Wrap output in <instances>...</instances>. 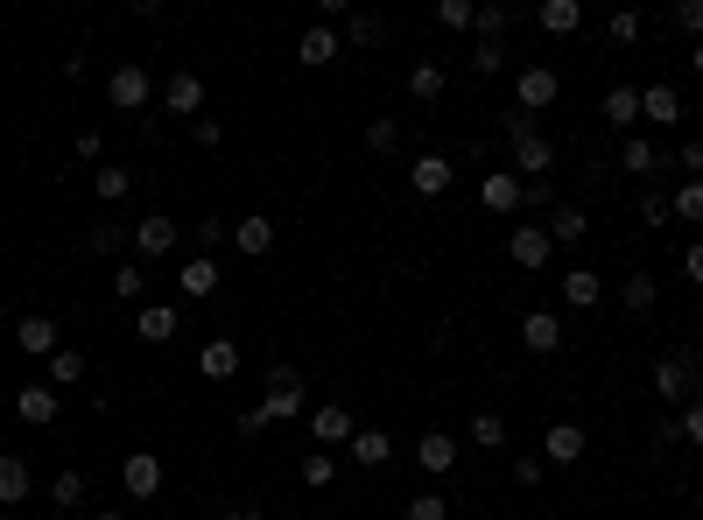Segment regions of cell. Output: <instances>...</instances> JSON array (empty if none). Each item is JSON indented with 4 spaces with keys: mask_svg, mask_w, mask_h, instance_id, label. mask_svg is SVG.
I'll list each match as a JSON object with an SVG mask.
<instances>
[{
    "mask_svg": "<svg viewBox=\"0 0 703 520\" xmlns=\"http://www.w3.org/2000/svg\"><path fill=\"white\" fill-rule=\"evenodd\" d=\"M212 520H261V507H226V513H212Z\"/></svg>",
    "mask_w": 703,
    "mask_h": 520,
    "instance_id": "91938a15",
    "label": "cell"
},
{
    "mask_svg": "<svg viewBox=\"0 0 703 520\" xmlns=\"http://www.w3.org/2000/svg\"><path fill=\"white\" fill-rule=\"evenodd\" d=\"M71 148H78V162H99V148H106V141H99V127H85V134H78V141H71Z\"/></svg>",
    "mask_w": 703,
    "mask_h": 520,
    "instance_id": "11a10c76",
    "label": "cell"
},
{
    "mask_svg": "<svg viewBox=\"0 0 703 520\" xmlns=\"http://www.w3.org/2000/svg\"><path fill=\"white\" fill-rule=\"evenodd\" d=\"M352 465H366V471L394 465V436L387 429H352Z\"/></svg>",
    "mask_w": 703,
    "mask_h": 520,
    "instance_id": "ac0fdd59",
    "label": "cell"
},
{
    "mask_svg": "<svg viewBox=\"0 0 703 520\" xmlns=\"http://www.w3.org/2000/svg\"><path fill=\"white\" fill-rule=\"evenodd\" d=\"M261 415L267 422H296V415H303V373L275 366V373H267V394H261Z\"/></svg>",
    "mask_w": 703,
    "mask_h": 520,
    "instance_id": "3957f363",
    "label": "cell"
},
{
    "mask_svg": "<svg viewBox=\"0 0 703 520\" xmlns=\"http://www.w3.org/2000/svg\"><path fill=\"white\" fill-rule=\"evenodd\" d=\"M577 457H585V429H577V422H556L542 436V465H577Z\"/></svg>",
    "mask_w": 703,
    "mask_h": 520,
    "instance_id": "44dd1931",
    "label": "cell"
},
{
    "mask_svg": "<svg viewBox=\"0 0 703 520\" xmlns=\"http://www.w3.org/2000/svg\"><path fill=\"white\" fill-rule=\"evenodd\" d=\"M640 218H648V226H668L676 212H668V198H640Z\"/></svg>",
    "mask_w": 703,
    "mask_h": 520,
    "instance_id": "db71d44e",
    "label": "cell"
},
{
    "mask_svg": "<svg viewBox=\"0 0 703 520\" xmlns=\"http://www.w3.org/2000/svg\"><path fill=\"white\" fill-rule=\"evenodd\" d=\"M696 352H662V359H654V394L662 401H690V388H696Z\"/></svg>",
    "mask_w": 703,
    "mask_h": 520,
    "instance_id": "277c9868",
    "label": "cell"
},
{
    "mask_svg": "<svg viewBox=\"0 0 703 520\" xmlns=\"http://www.w3.org/2000/svg\"><path fill=\"white\" fill-rule=\"evenodd\" d=\"M85 380V352L78 345H57L50 352V388H78Z\"/></svg>",
    "mask_w": 703,
    "mask_h": 520,
    "instance_id": "836d02e7",
    "label": "cell"
},
{
    "mask_svg": "<svg viewBox=\"0 0 703 520\" xmlns=\"http://www.w3.org/2000/svg\"><path fill=\"white\" fill-rule=\"evenodd\" d=\"M198 373L204 380H233L239 373V345H233V338H212V345L198 352Z\"/></svg>",
    "mask_w": 703,
    "mask_h": 520,
    "instance_id": "603a6c76",
    "label": "cell"
},
{
    "mask_svg": "<svg viewBox=\"0 0 703 520\" xmlns=\"http://www.w3.org/2000/svg\"><path fill=\"white\" fill-rule=\"evenodd\" d=\"M535 22H542L549 36H577V28H585V8H577V0H542Z\"/></svg>",
    "mask_w": 703,
    "mask_h": 520,
    "instance_id": "cb8c5ba5",
    "label": "cell"
},
{
    "mask_svg": "<svg viewBox=\"0 0 703 520\" xmlns=\"http://www.w3.org/2000/svg\"><path fill=\"white\" fill-rule=\"evenodd\" d=\"M457 451H465V443H457L451 429H429V436L415 443V465H423V471H437V479H443V471H457Z\"/></svg>",
    "mask_w": 703,
    "mask_h": 520,
    "instance_id": "5bb4252c",
    "label": "cell"
},
{
    "mask_svg": "<svg viewBox=\"0 0 703 520\" xmlns=\"http://www.w3.org/2000/svg\"><path fill=\"white\" fill-rule=\"evenodd\" d=\"M676 169H690V183L703 176V141H682V155H676Z\"/></svg>",
    "mask_w": 703,
    "mask_h": 520,
    "instance_id": "816d5d0a",
    "label": "cell"
},
{
    "mask_svg": "<svg viewBox=\"0 0 703 520\" xmlns=\"http://www.w3.org/2000/svg\"><path fill=\"white\" fill-rule=\"evenodd\" d=\"M267 429V415H261V401H253V408H239V436H261Z\"/></svg>",
    "mask_w": 703,
    "mask_h": 520,
    "instance_id": "9f6ffc18",
    "label": "cell"
},
{
    "mask_svg": "<svg viewBox=\"0 0 703 520\" xmlns=\"http://www.w3.org/2000/svg\"><path fill=\"white\" fill-rule=\"evenodd\" d=\"M120 485H127V499H155V493H162V457H155V451H127Z\"/></svg>",
    "mask_w": 703,
    "mask_h": 520,
    "instance_id": "ba28073f",
    "label": "cell"
},
{
    "mask_svg": "<svg viewBox=\"0 0 703 520\" xmlns=\"http://www.w3.org/2000/svg\"><path fill=\"white\" fill-rule=\"evenodd\" d=\"M366 148H373V155H394V148H401V127H394V121H387V113H380V121L366 127Z\"/></svg>",
    "mask_w": 703,
    "mask_h": 520,
    "instance_id": "7bdbcfd3",
    "label": "cell"
},
{
    "mask_svg": "<svg viewBox=\"0 0 703 520\" xmlns=\"http://www.w3.org/2000/svg\"><path fill=\"white\" fill-rule=\"evenodd\" d=\"M605 121L633 134V121H640V92H633V85H612V92H605Z\"/></svg>",
    "mask_w": 703,
    "mask_h": 520,
    "instance_id": "4dcf8cb0",
    "label": "cell"
},
{
    "mask_svg": "<svg viewBox=\"0 0 703 520\" xmlns=\"http://www.w3.org/2000/svg\"><path fill=\"white\" fill-rule=\"evenodd\" d=\"M106 99H113L120 113H141L148 99H155V85H148V71H141V64H120L113 78H106Z\"/></svg>",
    "mask_w": 703,
    "mask_h": 520,
    "instance_id": "52a82bcc",
    "label": "cell"
},
{
    "mask_svg": "<svg viewBox=\"0 0 703 520\" xmlns=\"http://www.w3.org/2000/svg\"><path fill=\"white\" fill-rule=\"evenodd\" d=\"M640 28H648V14H640V8H619V14L605 22V36H612V42H640Z\"/></svg>",
    "mask_w": 703,
    "mask_h": 520,
    "instance_id": "ab89813d",
    "label": "cell"
},
{
    "mask_svg": "<svg viewBox=\"0 0 703 520\" xmlns=\"http://www.w3.org/2000/svg\"><path fill=\"white\" fill-rule=\"evenodd\" d=\"M478 42H506V28H514V8H478Z\"/></svg>",
    "mask_w": 703,
    "mask_h": 520,
    "instance_id": "8d00e7d4",
    "label": "cell"
},
{
    "mask_svg": "<svg viewBox=\"0 0 703 520\" xmlns=\"http://www.w3.org/2000/svg\"><path fill=\"white\" fill-rule=\"evenodd\" d=\"M472 22H478L472 0H443V8H437V28H472Z\"/></svg>",
    "mask_w": 703,
    "mask_h": 520,
    "instance_id": "c3c4849f",
    "label": "cell"
},
{
    "mask_svg": "<svg viewBox=\"0 0 703 520\" xmlns=\"http://www.w3.org/2000/svg\"><path fill=\"white\" fill-rule=\"evenodd\" d=\"M619 169H633V176H654V169H662V148H654L648 134H626V148H619Z\"/></svg>",
    "mask_w": 703,
    "mask_h": 520,
    "instance_id": "83f0119b",
    "label": "cell"
},
{
    "mask_svg": "<svg viewBox=\"0 0 703 520\" xmlns=\"http://www.w3.org/2000/svg\"><path fill=\"white\" fill-rule=\"evenodd\" d=\"M585 232H591L585 204H556V212H549V240H556V246H577Z\"/></svg>",
    "mask_w": 703,
    "mask_h": 520,
    "instance_id": "d4e9b609",
    "label": "cell"
},
{
    "mask_svg": "<svg viewBox=\"0 0 703 520\" xmlns=\"http://www.w3.org/2000/svg\"><path fill=\"white\" fill-rule=\"evenodd\" d=\"M682 275H690V281H696V289H703V240L690 246V254H682Z\"/></svg>",
    "mask_w": 703,
    "mask_h": 520,
    "instance_id": "680465c9",
    "label": "cell"
},
{
    "mask_svg": "<svg viewBox=\"0 0 703 520\" xmlns=\"http://www.w3.org/2000/svg\"><path fill=\"white\" fill-rule=\"evenodd\" d=\"M506 254H514L520 275H535V267H549L556 240H549V226H514V232H506Z\"/></svg>",
    "mask_w": 703,
    "mask_h": 520,
    "instance_id": "8992f818",
    "label": "cell"
},
{
    "mask_svg": "<svg viewBox=\"0 0 703 520\" xmlns=\"http://www.w3.org/2000/svg\"><path fill=\"white\" fill-rule=\"evenodd\" d=\"M409 520H451V499H443V493H415L409 499Z\"/></svg>",
    "mask_w": 703,
    "mask_h": 520,
    "instance_id": "f6af8a7d",
    "label": "cell"
},
{
    "mask_svg": "<svg viewBox=\"0 0 703 520\" xmlns=\"http://www.w3.org/2000/svg\"><path fill=\"white\" fill-rule=\"evenodd\" d=\"M520 345H528L535 359L563 352V317H549V309H528V317H520Z\"/></svg>",
    "mask_w": 703,
    "mask_h": 520,
    "instance_id": "4fadbf2b",
    "label": "cell"
},
{
    "mask_svg": "<svg viewBox=\"0 0 703 520\" xmlns=\"http://www.w3.org/2000/svg\"><path fill=\"white\" fill-rule=\"evenodd\" d=\"M472 443H478V451H500V443H506V422H500V415H472Z\"/></svg>",
    "mask_w": 703,
    "mask_h": 520,
    "instance_id": "f35d334b",
    "label": "cell"
},
{
    "mask_svg": "<svg viewBox=\"0 0 703 520\" xmlns=\"http://www.w3.org/2000/svg\"><path fill=\"white\" fill-rule=\"evenodd\" d=\"M0 520H14V513H0Z\"/></svg>",
    "mask_w": 703,
    "mask_h": 520,
    "instance_id": "be15d7a7",
    "label": "cell"
},
{
    "mask_svg": "<svg viewBox=\"0 0 703 520\" xmlns=\"http://www.w3.org/2000/svg\"><path fill=\"white\" fill-rule=\"evenodd\" d=\"M204 106V78L198 71H176L170 85H162V113H198Z\"/></svg>",
    "mask_w": 703,
    "mask_h": 520,
    "instance_id": "ffe728a7",
    "label": "cell"
},
{
    "mask_svg": "<svg viewBox=\"0 0 703 520\" xmlns=\"http://www.w3.org/2000/svg\"><path fill=\"white\" fill-rule=\"evenodd\" d=\"M233 246H239L247 261H261L267 246H275V218H261V212H253V218H239V226H233Z\"/></svg>",
    "mask_w": 703,
    "mask_h": 520,
    "instance_id": "7402d4cb",
    "label": "cell"
},
{
    "mask_svg": "<svg viewBox=\"0 0 703 520\" xmlns=\"http://www.w3.org/2000/svg\"><path fill=\"white\" fill-rule=\"evenodd\" d=\"M690 71H696V78H703V42H690Z\"/></svg>",
    "mask_w": 703,
    "mask_h": 520,
    "instance_id": "94428289",
    "label": "cell"
},
{
    "mask_svg": "<svg viewBox=\"0 0 703 520\" xmlns=\"http://www.w3.org/2000/svg\"><path fill=\"white\" fill-rule=\"evenodd\" d=\"M520 204H535V212H556V190H549V183H528V198H520Z\"/></svg>",
    "mask_w": 703,
    "mask_h": 520,
    "instance_id": "6f0895ef",
    "label": "cell"
},
{
    "mask_svg": "<svg viewBox=\"0 0 703 520\" xmlns=\"http://www.w3.org/2000/svg\"><path fill=\"white\" fill-rule=\"evenodd\" d=\"M654 295H662V289H654V275H626V281H619L626 317H648V309H654Z\"/></svg>",
    "mask_w": 703,
    "mask_h": 520,
    "instance_id": "d6a6232c",
    "label": "cell"
},
{
    "mask_svg": "<svg viewBox=\"0 0 703 520\" xmlns=\"http://www.w3.org/2000/svg\"><path fill=\"white\" fill-rule=\"evenodd\" d=\"M92 190H99L106 204H120V198L134 190V169H99V176H92Z\"/></svg>",
    "mask_w": 703,
    "mask_h": 520,
    "instance_id": "60d3db41",
    "label": "cell"
},
{
    "mask_svg": "<svg viewBox=\"0 0 703 520\" xmlns=\"http://www.w3.org/2000/svg\"><path fill=\"white\" fill-rule=\"evenodd\" d=\"M556 289H563V303H570V309H591V303H598V295H605V281H598V275H591V267H570V275H563V281H556Z\"/></svg>",
    "mask_w": 703,
    "mask_h": 520,
    "instance_id": "484cf974",
    "label": "cell"
},
{
    "mask_svg": "<svg viewBox=\"0 0 703 520\" xmlns=\"http://www.w3.org/2000/svg\"><path fill=\"white\" fill-rule=\"evenodd\" d=\"M134 254H141V261L176 254V218H170V212H148L141 226H134Z\"/></svg>",
    "mask_w": 703,
    "mask_h": 520,
    "instance_id": "30bf717a",
    "label": "cell"
},
{
    "mask_svg": "<svg viewBox=\"0 0 703 520\" xmlns=\"http://www.w3.org/2000/svg\"><path fill=\"white\" fill-rule=\"evenodd\" d=\"M387 36V22L380 14H352V28H346V42H359V50H373V42Z\"/></svg>",
    "mask_w": 703,
    "mask_h": 520,
    "instance_id": "b9f144b4",
    "label": "cell"
},
{
    "mask_svg": "<svg viewBox=\"0 0 703 520\" xmlns=\"http://www.w3.org/2000/svg\"><path fill=\"white\" fill-rule=\"evenodd\" d=\"M506 56H514L506 42H478V50H472V71H478V78H500V71H506Z\"/></svg>",
    "mask_w": 703,
    "mask_h": 520,
    "instance_id": "74e56055",
    "label": "cell"
},
{
    "mask_svg": "<svg viewBox=\"0 0 703 520\" xmlns=\"http://www.w3.org/2000/svg\"><path fill=\"white\" fill-rule=\"evenodd\" d=\"M676 443H696L703 451V401H690V408L676 415Z\"/></svg>",
    "mask_w": 703,
    "mask_h": 520,
    "instance_id": "7dc6e473",
    "label": "cell"
},
{
    "mask_svg": "<svg viewBox=\"0 0 703 520\" xmlns=\"http://www.w3.org/2000/svg\"><path fill=\"white\" fill-rule=\"evenodd\" d=\"M331 479H338V457H331V451H310V457H303V485H310V493H324Z\"/></svg>",
    "mask_w": 703,
    "mask_h": 520,
    "instance_id": "d590c367",
    "label": "cell"
},
{
    "mask_svg": "<svg viewBox=\"0 0 703 520\" xmlns=\"http://www.w3.org/2000/svg\"><path fill=\"white\" fill-rule=\"evenodd\" d=\"M668 212H676V218H690V226H703V176H696V183L682 176V190L668 198Z\"/></svg>",
    "mask_w": 703,
    "mask_h": 520,
    "instance_id": "e575fe53",
    "label": "cell"
},
{
    "mask_svg": "<svg viewBox=\"0 0 703 520\" xmlns=\"http://www.w3.org/2000/svg\"><path fill=\"white\" fill-rule=\"evenodd\" d=\"M184 295H190V303H204V295H218V261H212V254L184 261Z\"/></svg>",
    "mask_w": 703,
    "mask_h": 520,
    "instance_id": "4316f807",
    "label": "cell"
},
{
    "mask_svg": "<svg viewBox=\"0 0 703 520\" xmlns=\"http://www.w3.org/2000/svg\"><path fill=\"white\" fill-rule=\"evenodd\" d=\"M176 324H184V309H176V303H141L134 338H141V345H162V338H176Z\"/></svg>",
    "mask_w": 703,
    "mask_h": 520,
    "instance_id": "9a60e30c",
    "label": "cell"
},
{
    "mask_svg": "<svg viewBox=\"0 0 703 520\" xmlns=\"http://www.w3.org/2000/svg\"><path fill=\"white\" fill-rule=\"evenodd\" d=\"M556 92H563V78H556L549 64H520V78H514V113H528V121H535V113L556 106Z\"/></svg>",
    "mask_w": 703,
    "mask_h": 520,
    "instance_id": "6da1fadb",
    "label": "cell"
},
{
    "mask_svg": "<svg viewBox=\"0 0 703 520\" xmlns=\"http://www.w3.org/2000/svg\"><path fill=\"white\" fill-rule=\"evenodd\" d=\"M542 471H549L542 457H514V485H542Z\"/></svg>",
    "mask_w": 703,
    "mask_h": 520,
    "instance_id": "f907efd6",
    "label": "cell"
},
{
    "mask_svg": "<svg viewBox=\"0 0 703 520\" xmlns=\"http://www.w3.org/2000/svg\"><path fill=\"white\" fill-rule=\"evenodd\" d=\"M310 429H317V443H352V408H338V401H331V408L310 415Z\"/></svg>",
    "mask_w": 703,
    "mask_h": 520,
    "instance_id": "f546056e",
    "label": "cell"
},
{
    "mask_svg": "<svg viewBox=\"0 0 703 520\" xmlns=\"http://www.w3.org/2000/svg\"><path fill=\"white\" fill-rule=\"evenodd\" d=\"M127 246V226H92V254H120Z\"/></svg>",
    "mask_w": 703,
    "mask_h": 520,
    "instance_id": "681fc988",
    "label": "cell"
},
{
    "mask_svg": "<svg viewBox=\"0 0 703 520\" xmlns=\"http://www.w3.org/2000/svg\"><path fill=\"white\" fill-rule=\"evenodd\" d=\"M218 240H233V226H226V218H204V226H198V246H218Z\"/></svg>",
    "mask_w": 703,
    "mask_h": 520,
    "instance_id": "f5cc1de1",
    "label": "cell"
},
{
    "mask_svg": "<svg viewBox=\"0 0 703 520\" xmlns=\"http://www.w3.org/2000/svg\"><path fill=\"white\" fill-rule=\"evenodd\" d=\"M668 22H676L690 42H703V0H676V14H668Z\"/></svg>",
    "mask_w": 703,
    "mask_h": 520,
    "instance_id": "ee69618b",
    "label": "cell"
},
{
    "mask_svg": "<svg viewBox=\"0 0 703 520\" xmlns=\"http://www.w3.org/2000/svg\"><path fill=\"white\" fill-rule=\"evenodd\" d=\"M57 317H14V352H28V359H50L57 352Z\"/></svg>",
    "mask_w": 703,
    "mask_h": 520,
    "instance_id": "7c38bea8",
    "label": "cell"
},
{
    "mask_svg": "<svg viewBox=\"0 0 703 520\" xmlns=\"http://www.w3.org/2000/svg\"><path fill=\"white\" fill-rule=\"evenodd\" d=\"M506 134H514V169H528L535 183H542V176L556 169V148H549L542 134H535V121H528V113H514V127H506Z\"/></svg>",
    "mask_w": 703,
    "mask_h": 520,
    "instance_id": "7a4b0ae2",
    "label": "cell"
},
{
    "mask_svg": "<svg viewBox=\"0 0 703 520\" xmlns=\"http://www.w3.org/2000/svg\"><path fill=\"white\" fill-rule=\"evenodd\" d=\"M338 56H346V36H338L331 22H317V28L296 36V64H303V71H324V64H338Z\"/></svg>",
    "mask_w": 703,
    "mask_h": 520,
    "instance_id": "5b68a950",
    "label": "cell"
},
{
    "mask_svg": "<svg viewBox=\"0 0 703 520\" xmlns=\"http://www.w3.org/2000/svg\"><path fill=\"white\" fill-rule=\"evenodd\" d=\"M443 92H451V71H443V64H429V56H423V64L409 71V99H415V106H437Z\"/></svg>",
    "mask_w": 703,
    "mask_h": 520,
    "instance_id": "d6986e66",
    "label": "cell"
},
{
    "mask_svg": "<svg viewBox=\"0 0 703 520\" xmlns=\"http://www.w3.org/2000/svg\"><path fill=\"white\" fill-rule=\"evenodd\" d=\"M451 176H457L451 155H415L409 162V190H415V198H443V190H451Z\"/></svg>",
    "mask_w": 703,
    "mask_h": 520,
    "instance_id": "9c48e42d",
    "label": "cell"
},
{
    "mask_svg": "<svg viewBox=\"0 0 703 520\" xmlns=\"http://www.w3.org/2000/svg\"><path fill=\"white\" fill-rule=\"evenodd\" d=\"M640 121L676 127L682 121V92H676V85H648V92H640Z\"/></svg>",
    "mask_w": 703,
    "mask_h": 520,
    "instance_id": "e0dca14e",
    "label": "cell"
},
{
    "mask_svg": "<svg viewBox=\"0 0 703 520\" xmlns=\"http://www.w3.org/2000/svg\"><path fill=\"white\" fill-rule=\"evenodd\" d=\"M148 295V267L141 261H120L113 267V303H141Z\"/></svg>",
    "mask_w": 703,
    "mask_h": 520,
    "instance_id": "1f68e13d",
    "label": "cell"
},
{
    "mask_svg": "<svg viewBox=\"0 0 703 520\" xmlns=\"http://www.w3.org/2000/svg\"><path fill=\"white\" fill-rule=\"evenodd\" d=\"M28 485H36V479H28V465H22V457H0V507H22V499H28Z\"/></svg>",
    "mask_w": 703,
    "mask_h": 520,
    "instance_id": "f1b7e54d",
    "label": "cell"
},
{
    "mask_svg": "<svg viewBox=\"0 0 703 520\" xmlns=\"http://www.w3.org/2000/svg\"><path fill=\"white\" fill-rule=\"evenodd\" d=\"M478 198H486V212H520V198H528V183H520L514 169H492L486 183H478Z\"/></svg>",
    "mask_w": 703,
    "mask_h": 520,
    "instance_id": "2e32d148",
    "label": "cell"
},
{
    "mask_svg": "<svg viewBox=\"0 0 703 520\" xmlns=\"http://www.w3.org/2000/svg\"><path fill=\"white\" fill-rule=\"evenodd\" d=\"M50 499H57V507H85V479H78V471H57Z\"/></svg>",
    "mask_w": 703,
    "mask_h": 520,
    "instance_id": "bcb514c9",
    "label": "cell"
},
{
    "mask_svg": "<svg viewBox=\"0 0 703 520\" xmlns=\"http://www.w3.org/2000/svg\"><path fill=\"white\" fill-rule=\"evenodd\" d=\"M92 520H127V513H120V507H99V513H92Z\"/></svg>",
    "mask_w": 703,
    "mask_h": 520,
    "instance_id": "6125c7cd",
    "label": "cell"
},
{
    "mask_svg": "<svg viewBox=\"0 0 703 520\" xmlns=\"http://www.w3.org/2000/svg\"><path fill=\"white\" fill-rule=\"evenodd\" d=\"M14 415H22L28 429H50V422H57V388H50V380H28V388H14Z\"/></svg>",
    "mask_w": 703,
    "mask_h": 520,
    "instance_id": "8fae6325",
    "label": "cell"
}]
</instances>
